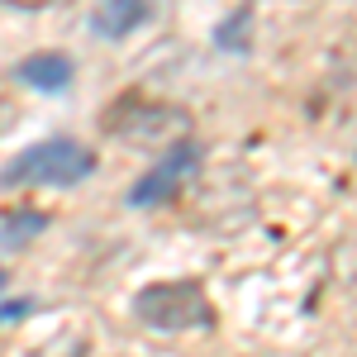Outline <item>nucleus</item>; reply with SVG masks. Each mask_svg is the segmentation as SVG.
I'll return each mask as SVG.
<instances>
[{
  "mask_svg": "<svg viewBox=\"0 0 357 357\" xmlns=\"http://www.w3.org/2000/svg\"><path fill=\"white\" fill-rule=\"evenodd\" d=\"M105 134H114L129 148H172L191 138V114L181 105H158L143 96H124L110 114H105Z\"/></svg>",
  "mask_w": 357,
  "mask_h": 357,
  "instance_id": "nucleus-1",
  "label": "nucleus"
},
{
  "mask_svg": "<svg viewBox=\"0 0 357 357\" xmlns=\"http://www.w3.org/2000/svg\"><path fill=\"white\" fill-rule=\"evenodd\" d=\"M96 172V158L86 153L82 143H67V138H48L38 148L20 153L15 162L0 167V186H77Z\"/></svg>",
  "mask_w": 357,
  "mask_h": 357,
  "instance_id": "nucleus-2",
  "label": "nucleus"
},
{
  "mask_svg": "<svg viewBox=\"0 0 357 357\" xmlns=\"http://www.w3.org/2000/svg\"><path fill=\"white\" fill-rule=\"evenodd\" d=\"M138 319L148 329L181 333V329H210L215 324V305L205 301V291L195 281H158L148 291H138Z\"/></svg>",
  "mask_w": 357,
  "mask_h": 357,
  "instance_id": "nucleus-3",
  "label": "nucleus"
},
{
  "mask_svg": "<svg viewBox=\"0 0 357 357\" xmlns=\"http://www.w3.org/2000/svg\"><path fill=\"white\" fill-rule=\"evenodd\" d=\"M195 167H200V153H195L191 143H172L162 162L129 191V205H158V200H167L172 191H181V186L195 176Z\"/></svg>",
  "mask_w": 357,
  "mask_h": 357,
  "instance_id": "nucleus-4",
  "label": "nucleus"
},
{
  "mask_svg": "<svg viewBox=\"0 0 357 357\" xmlns=\"http://www.w3.org/2000/svg\"><path fill=\"white\" fill-rule=\"evenodd\" d=\"M15 77L24 86H33V91H67L72 86V62L62 53H33L15 67Z\"/></svg>",
  "mask_w": 357,
  "mask_h": 357,
  "instance_id": "nucleus-5",
  "label": "nucleus"
},
{
  "mask_svg": "<svg viewBox=\"0 0 357 357\" xmlns=\"http://www.w3.org/2000/svg\"><path fill=\"white\" fill-rule=\"evenodd\" d=\"M148 15H153V5H148V0H105V5L96 10L91 29H96L100 38H124V33L138 29Z\"/></svg>",
  "mask_w": 357,
  "mask_h": 357,
  "instance_id": "nucleus-6",
  "label": "nucleus"
},
{
  "mask_svg": "<svg viewBox=\"0 0 357 357\" xmlns=\"http://www.w3.org/2000/svg\"><path fill=\"white\" fill-rule=\"evenodd\" d=\"M43 224H48V215L43 210H29V205L0 210V248H24L33 234H43Z\"/></svg>",
  "mask_w": 357,
  "mask_h": 357,
  "instance_id": "nucleus-7",
  "label": "nucleus"
},
{
  "mask_svg": "<svg viewBox=\"0 0 357 357\" xmlns=\"http://www.w3.org/2000/svg\"><path fill=\"white\" fill-rule=\"evenodd\" d=\"M248 24H252V5H238L234 20H224V24H220V48L243 53V48H248Z\"/></svg>",
  "mask_w": 357,
  "mask_h": 357,
  "instance_id": "nucleus-8",
  "label": "nucleus"
},
{
  "mask_svg": "<svg viewBox=\"0 0 357 357\" xmlns=\"http://www.w3.org/2000/svg\"><path fill=\"white\" fill-rule=\"evenodd\" d=\"M33 310H38L33 301H10L5 310H0V324H10V319H24V314H33Z\"/></svg>",
  "mask_w": 357,
  "mask_h": 357,
  "instance_id": "nucleus-9",
  "label": "nucleus"
},
{
  "mask_svg": "<svg viewBox=\"0 0 357 357\" xmlns=\"http://www.w3.org/2000/svg\"><path fill=\"white\" fill-rule=\"evenodd\" d=\"M5 5H15V10H48V5H62V0H5Z\"/></svg>",
  "mask_w": 357,
  "mask_h": 357,
  "instance_id": "nucleus-10",
  "label": "nucleus"
},
{
  "mask_svg": "<svg viewBox=\"0 0 357 357\" xmlns=\"http://www.w3.org/2000/svg\"><path fill=\"white\" fill-rule=\"evenodd\" d=\"M0 286H5V272H0Z\"/></svg>",
  "mask_w": 357,
  "mask_h": 357,
  "instance_id": "nucleus-11",
  "label": "nucleus"
}]
</instances>
